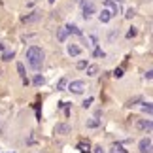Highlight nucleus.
<instances>
[{
	"mask_svg": "<svg viewBox=\"0 0 153 153\" xmlns=\"http://www.w3.org/2000/svg\"><path fill=\"white\" fill-rule=\"evenodd\" d=\"M153 78V70H148V72H146V79H151Z\"/></svg>",
	"mask_w": 153,
	"mask_h": 153,
	"instance_id": "nucleus-29",
	"label": "nucleus"
},
{
	"mask_svg": "<svg viewBox=\"0 0 153 153\" xmlns=\"http://www.w3.org/2000/svg\"><path fill=\"white\" fill-rule=\"evenodd\" d=\"M78 149L81 151V153H91V146H89V142H78Z\"/></svg>",
	"mask_w": 153,
	"mask_h": 153,
	"instance_id": "nucleus-11",
	"label": "nucleus"
},
{
	"mask_svg": "<svg viewBox=\"0 0 153 153\" xmlns=\"http://www.w3.org/2000/svg\"><path fill=\"white\" fill-rule=\"evenodd\" d=\"M17 72H19V76L23 78V83L28 85V79H27V72H25V66H23L21 62H17Z\"/></svg>",
	"mask_w": 153,
	"mask_h": 153,
	"instance_id": "nucleus-10",
	"label": "nucleus"
},
{
	"mask_svg": "<svg viewBox=\"0 0 153 153\" xmlns=\"http://www.w3.org/2000/svg\"><path fill=\"white\" fill-rule=\"evenodd\" d=\"M98 125H100V121H98L97 117H91V119H87V127H89V128H97Z\"/></svg>",
	"mask_w": 153,
	"mask_h": 153,
	"instance_id": "nucleus-17",
	"label": "nucleus"
},
{
	"mask_svg": "<svg viewBox=\"0 0 153 153\" xmlns=\"http://www.w3.org/2000/svg\"><path fill=\"white\" fill-rule=\"evenodd\" d=\"M117 2H121V0H117Z\"/></svg>",
	"mask_w": 153,
	"mask_h": 153,
	"instance_id": "nucleus-33",
	"label": "nucleus"
},
{
	"mask_svg": "<svg viewBox=\"0 0 153 153\" xmlns=\"http://www.w3.org/2000/svg\"><path fill=\"white\" fill-rule=\"evenodd\" d=\"M136 34H138V30H136V28H134V27H132V28H131V30H128V32H127V38H134V36H136Z\"/></svg>",
	"mask_w": 153,
	"mask_h": 153,
	"instance_id": "nucleus-21",
	"label": "nucleus"
},
{
	"mask_svg": "<svg viewBox=\"0 0 153 153\" xmlns=\"http://www.w3.org/2000/svg\"><path fill=\"white\" fill-rule=\"evenodd\" d=\"M70 131H72V127H70L68 123H59V125L55 127V134H61V136L70 134Z\"/></svg>",
	"mask_w": 153,
	"mask_h": 153,
	"instance_id": "nucleus-6",
	"label": "nucleus"
},
{
	"mask_svg": "<svg viewBox=\"0 0 153 153\" xmlns=\"http://www.w3.org/2000/svg\"><path fill=\"white\" fill-rule=\"evenodd\" d=\"M81 8H83V17L85 19H89V17H93V13L97 11L95 4H93V0H79Z\"/></svg>",
	"mask_w": 153,
	"mask_h": 153,
	"instance_id": "nucleus-3",
	"label": "nucleus"
},
{
	"mask_svg": "<svg viewBox=\"0 0 153 153\" xmlns=\"http://www.w3.org/2000/svg\"><path fill=\"white\" fill-rule=\"evenodd\" d=\"M85 68H87V76H91V78L98 74V66H97V64H87Z\"/></svg>",
	"mask_w": 153,
	"mask_h": 153,
	"instance_id": "nucleus-14",
	"label": "nucleus"
},
{
	"mask_svg": "<svg viewBox=\"0 0 153 153\" xmlns=\"http://www.w3.org/2000/svg\"><path fill=\"white\" fill-rule=\"evenodd\" d=\"M79 53H81V49L78 48V45H74V44L68 45V55H70V57H78Z\"/></svg>",
	"mask_w": 153,
	"mask_h": 153,
	"instance_id": "nucleus-12",
	"label": "nucleus"
},
{
	"mask_svg": "<svg viewBox=\"0 0 153 153\" xmlns=\"http://www.w3.org/2000/svg\"><path fill=\"white\" fill-rule=\"evenodd\" d=\"M42 83H44V78H42V76L38 74L36 78H34V85H42Z\"/></svg>",
	"mask_w": 153,
	"mask_h": 153,
	"instance_id": "nucleus-22",
	"label": "nucleus"
},
{
	"mask_svg": "<svg viewBox=\"0 0 153 153\" xmlns=\"http://www.w3.org/2000/svg\"><path fill=\"white\" fill-rule=\"evenodd\" d=\"M68 38V30H66V28H57V40H59V42H64V40H66Z\"/></svg>",
	"mask_w": 153,
	"mask_h": 153,
	"instance_id": "nucleus-9",
	"label": "nucleus"
},
{
	"mask_svg": "<svg viewBox=\"0 0 153 153\" xmlns=\"http://www.w3.org/2000/svg\"><path fill=\"white\" fill-rule=\"evenodd\" d=\"M76 2H79V0H76Z\"/></svg>",
	"mask_w": 153,
	"mask_h": 153,
	"instance_id": "nucleus-32",
	"label": "nucleus"
},
{
	"mask_svg": "<svg viewBox=\"0 0 153 153\" xmlns=\"http://www.w3.org/2000/svg\"><path fill=\"white\" fill-rule=\"evenodd\" d=\"M44 51L38 48V45H30V48L27 49V62H28V66H30L32 70H40L42 68V64H44Z\"/></svg>",
	"mask_w": 153,
	"mask_h": 153,
	"instance_id": "nucleus-1",
	"label": "nucleus"
},
{
	"mask_svg": "<svg viewBox=\"0 0 153 153\" xmlns=\"http://www.w3.org/2000/svg\"><path fill=\"white\" fill-rule=\"evenodd\" d=\"M104 8H108L111 11V15L121 13V4L117 2V0H104Z\"/></svg>",
	"mask_w": 153,
	"mask_h": 153,
	"instance_id": "nucleus-4",
	"label": "nucleus"
},
{
	"mask_svg": "<svg viewBox=\"0 0 153 153\" xmlns=\"http://www.w3.org/2000/svg\"><path fill=\"white\" fill-rule=\"evenodd\" d=\"M93 153H106V151L102 149V146H97V148H95V151H93Z\"/></svg>",
	"mask_w": 153,
	"mask_h": 153,
	"instance_id": "nucleus-28",
	"label": "nucleus"
},
{
	"mask_svg": "<svg viewBox=\"0 0 153 153\" xmlns=\"http://www.w3.org/2000/svg\"><path fill=\"white\" fill-rule=\"evenodd\" d=\"M38 19H40V13H38V11H34V13L23 17V23H32V21H38Z\"/></svg>",
	"mask_w": 153,
	"mask_h": 153,
	"instance_id": "nucleus-13",
	"label": "nucleus"
},
{
	"mask_svg": "<svg viewBox=\"0 0 153 153\" xmlns=\"http://www.w3.org/2000/svg\"><path fill=\"white\" fill-rule=\"evenodd\" d=\"M93 100H95V98H93V97H89V98H87V100L83 102V108H89V106L93 104Z\"/></svg>",
	"mask_w": 153,
	"mask_h": 153,
	"instance_id": "nucleus-24",
	"label": "nucleus"
},
{
	"mask_svg": "<svg viewBox=\"0 0 153 153\" xmlns=\"http://www.w3.org/2000/svg\"><path fill=\"white\" fill-rule=\"evenodd\" d=\"M68 87V91L70 93H74V95H81L85 89H87V85H85V81H81V79H76V81H70V83L66 85Z\"/></svg>",
	"mask_w": 153,
	"mask_h": 153,
	"instance_id": "nucleus-2",
	"label": "nucleus"
},
{
	"mask_svg": "<svg viewBox=\"0 0 153 153\" xmlns=\"http://www.w3.org/2000/svg\"><path fill=\"white\" fill-rule=\"evenodd\" d=\"M125 15H127V19H132V17L136 15V13H134V10L131 8V10H127V13H125Z\"/></svg>",
	"mask_w": 153,
	"mask_h": 153,
	"instance_id": "nucleus-25",
	"label": "nucleus"
},
{
	"mask_svg": "<svg viewBox=\"0 0 153 153\" xmlns=\"http://www.w3.org/2000/svg\"><path fill=\"white\" fill-rule=\"evenodd\" d=\"M13 57H15V53H13V51H6L4 55H2V61H11Z\"/></svg>",
	"mask_w": 153,
	"mask_h": 153,
	"instance_id": "nucleus-19",
	"label": "nucleus"
},
{
	"mask_svg": "<svg viewBox=\"0 0 153 153\" xmlns=\"http://www.w3.org/2000/svg\"><path fill=\"white\" fill-rule=\"evenodd\" d=\"M111 153H127V151L123 149V148H121L119 144H115V146H114V151H111Z\"/></svg>",
	"mask_w": 153,
	"mask_h": 153,
	"instance_id": "nucleus-20",
	"label": "nucleus"
},
{
	"mask_svg": "<svg viewBox=\"0 0 153 153\" xmlns=\"http://www.w3.org/2000/svg\"><path fill=\"white\" fill-rule=\"evenodd\" d=\"M136 127L138 128H142V131H148V132H151V119H142V121H138L136 123Z\"/></svg>",
	"mask_w": 153,
	"mask_h": 153,
	"instance_id": "nucleus-8",
	"label": "nucleus"
},
{
	"mask_svg": "<svg viewBox=\"0 0 153 153\" xmlns=\"http://www.w3.org/2000/svg\"><path fill=\"white\" fill-rule=\"evenodd\" d=\"M64 28L68 30V34H76V36H81V30H79V28L76 27V25H66Z\"/></svg>",
	"mask_w": 153,
	"mask_h": 153,
	"instance_id": "nucleus-15",
	"label": "nucleus"
},
{
	"mask_svg": "<svg viewBox=\"0 0 153 153\" xmlns=\"http://www.w3.org/2000/svg\"><path fill=\"white\" fill-rule=\"evenodd\" d=\"M76 66H78V68H79V70H83V68H85V66H87V61H79V62H78V64H76Z\"/></svg>",
	"mask_w": 153,
	"mask_h": 153,
	"instance_id": "nucleus-27",
	"label": "nucleus"
},
{
	"mask_svg": "<svg viewBox=\"0 0 153 153\" xmlns=\"http://www.w3.org/2000/svg\"><path fill=\"white\" fill-rule=\"evenodd\" d=\"M138 148H140V153H151V138H142Z\"/></svg>",
	"mask_w": 153,
	"mask_h": 153,
	"instance_id": "nucleus-5",
	"label": "nucleus"
},
{
	"mask_svg": "<svg viewBox=\"0 0 153 153\" xmlns=\"http://www.w3.org/2000/svg\"><path fill=\"white\" fill-rule=\"evenodd\" d=\"M0 51H4V44L2 42H0Z\"/></svg>",
	"mask_w": 153,
	"mask_h": 153,
	"instance_id": "nucleus-30",
	"label": "nucleus"
},
{
	"mask_svg": "<svg viewBox=\"0 0 153 153\" xmlns=\"http://www.w3.org/2000/svg\"><path fill=\"white\" fill-rule=\"evenodd\" d=\"M142 110H144L148 115H151V111H153V106H151V102H142Z\"/></svg>",
	"mask_w": 153,
	"mask_h": 153,
	"instance_id": "nucleus-18",
	"label": "nucleus"
},
{
	"mask_svg": "<svg viewBox=\"0 0 153 153\" xmlns=\"http://www.w3.org/2000/svg\"><path fill=\"white\" fill-rule=\"evenodd\" d=\"M114 78H123V70H121V68H115V72H114Z\"/></svg>",
	"mask_w": 153,
	"mask_h": 153,
	"instance_id": "nucleus-23",
	"label": "nucleus"
},
{
	"mask_svg": "<svg viewBox=\"0 0 153 153\" xmlns=\"http://www.w3.org/2000/svg\"><path fill=\"white\" fill-rule=\"evenodd\" d=\"M111 17H114V15H111V11H110L108 8H104L102 13H98V21H100V23H110Z\"/></svg>",
	"mask_w": 153,
	"mask_h": 153,
	"instance_id": "nucleus-7",
	"label": "nucleus"
},
{
	"mask_svg": "<svg viewBox=\"0 0 153 153\" xmlns=\"http://www.w3.org/2000/svg\"><path fill=\"white\" fill-rule=\"evenodd\" d=\"M49 4H55V0H49Z\"/></svg>",
	"mask_w": 153,
	"mask_h": 153,
	"instance_id": "nucleus-31",
	"label": "nucleus"
},
{
	"mask_svg": "<svg viewBox=\"0 0 153 153\" xmlns=\"http://www.w3.org/2000/svg\"><path fill=\"white\" fill-rule=\"evenodd\" d=\"M66 85H68V79L66 78H61V79L57 81V91H64V89H66Z\"/></svg>",
	"mask_w": 153,
	"mask_h": 153,
	"instance_id": "nucleus-16",
	"label": "nucleus"
},
{
	"mask_svg": "<svg viewBox=\"0 0 153 153\" xmlns=\"http://www.w3.org/2000/svg\"><path fill=\"white\" fill-rule=\"evenodd\" d=\"M95 57H102V59H104V57H106V53H104L102 49H95Z\"/></svg>",
	"mask_w": 153,
	"mask_h": 153,
	"instance_id": "nucleus-26",
	"label": "nucleus"
}]
</instances>
